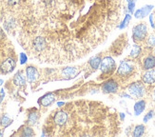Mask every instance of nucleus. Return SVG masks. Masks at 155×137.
Returning <instances> with one entry per match:
<instances>
[{
    "label": "nucleus",
    "mask_w": 155,
    "mask_h": 137,
    "mask_svg": "<svg viewBox=\"0 0 155 137\" xmlns=\"http://www.w3.org/2000/svg\"><path fill=\"white\" fill-rule=\"evenodd\" d=\"M119 113L101 102L74 101L49 114L42 129L48 136H116L121 132Z\"/></svg>",
    "instance_id": "obj_1"
},
{
    "label": "nucleus",
    "mask_w": 155,
    "mask_h": 137,
    "mask_svg": "<svg viewBox=\"0 0 155 137\" xmlns=\"http://www.w3.org/2000/svg\"><path fill=\"white\" fill-rule=\"evenodd\" d=\"M17 64V54L12 41L0 27V75L13 72Z\"/></svg>",
    "instance_id": "obj_2"
},
{
    "label": "nucleus",
    "mask_w": 155,
    "mask_h": 137,
    "mask_svg": "<svg viewBox=\"0 0 155 137\" xmlns=\"http://www.w3.org/2000/svg\"><path fill=\"white\" fill-rule=\"evenodd\" d=\"M141 71L142 68L138 60L127 57L120 62L113 77L118 81L121 89L125 90L127 85L137 79V76H141Z\"/></svg>",
    "instance_id": "obj_3"
},
{
    "label": "nucleus",
    "mask_w": 155,
    "mask_h": 137,
    "mask_svg": "<svg viewBox=\"0 0 155 137\" xmlns=\"http://www.w3.org/2000/svg\"><path fill=\"white\" fill-rule=\"evenodd\" d=\"M137 60L142 71H149L155 68V53L153 52V48L143 46L142 53Z\"/></svg>",
    "instance_id": "obj_4"
},
{
    "label": "nucleus",
    "mask_w": 155,
    "mask_h": 137,
    "mask_svg": "<svg viewBox=\"0 0 155 137\" xmlns=\"http://www.w3.org/2000/svg\"><path fill=\"white\" fill-rule=\"evenodd\" d=\"M149 34L150 32H149L147 24L144 21H141L133 26L131 38L133 40L134 44H139V45L144 46Z\"/></svg>",
    "instance_id": "obj_5"
},
{
    "label": "nucleus",
    "mask_w": 155,
    "mask_h": 137,
    "mask_svg": "<svg viewBox=\"0 0 155 137\" xmlns=\"http://www.w3.org/2000/svg\"><path fill=\"white\" fill-rule=\"evenodd\" d=\"M100 70L102 72V73L100 75L99 80L110 78L111 75H113L114 72H115L117 70L116 62H115V60H114L113 56L105 55L102 58V61H101Z\"/></svg>",
    "instance_id": "obj_6"
},
{
    "label": "nucleus",
    "mask_w": 155,
    "mask_h": 137,
    "mask_svg": "<svg viewBox=\"0 0 155 137\" xmlns=\"http://www.w3.org/2000/svg\"><path fill=\"white\" fill-rule=\"evenodd\" d=\"M129 45V40H127V33H122L121 35L117 37V39L114 41L110 47L107 52H110V55L111 56H119L122 54L124 50Z\"/></svg>",
    "instance_id": "obj_7"
},
{
    "label": "nucleus",
    "mask_w": 155,
    "mask_h": 137,
    "mask_svg": "<svg viewBox=\"0 0 155 137\" xmlns=\"http://www.w3.org/2000/svg\"><path fill=\"white\" fill-rule=\"evenodd\" d=\"M125 90L130 93L133 98L141 99L147 95V87L142 82V80H135L129 84Z\"/></svg>",
    "instance_id": "obj_8"
},
{
    "label": "nucleus",
    "mask_w": 155,
    "mask_h": 137,
    "mask_svg": "<svg viewBox=\"0 0 155 137\" xmlns=\"http://www.w3.org/2000/svg\"><path fill=\"white\" fill-rule=\"evenodd\" d=\"M26 77L27 80L31 84V89L35 90V89L42 83V77H41V74H40L39 70L32 65H30L26 68Z\"/></svg>",
    "instance_id": "obj_9"
},
{
    "label": "nucleus",
    "mask_w": 155,
    "mask_h": 137,
    "mask_svg": "<svg viewBox=\"0 0 155 137\" xmlns=\"http://www.w3.org/2000/svg\"><path fill=\"white\" fill-rule=\"evenodd\" d=\"M120 89V84L114 77L109 78L101 85V91L105 94H115L119 92Z\"/></svg>",
    "instance_id": "obj_10"
},
{
    "label": "nucleus",
    "mask_w": 155,
    "mask_h": 137,
    "mask_svg": "<svg viewBox=\"0 0 155 137\" xmlns=\"http://www.w3.org/2000/svg\"><path fill=\"white\" fill-rule=\"evenodd\" d=\"M55 72L57 73L55 76H62V79L69 80L76 77L81 72V70H79L77 67H65L61 70H55Z\"/></svg>",
    "instance_id": "obj_11"
},
{
    "label": "nucleus",
    "mask_w": 155,
    "mask_h": 137,
    "mask_svg": "<svg viewBox=\"0 0 155 137\" xmlns=\"http://www.w3.org/2000/svg\"><path fill=\"white\" fill-rule=\"evenodd\" d=\"M141 80H142L147 88L155 85V68L149 71H142Z\"/></svg>",
    "instance_id": "obj_12"
},
{
    "label": "nucleus",
    "mask_w": 155,
    "mask_h": 137,
    "mask_svg": "<svg viewBox=\"0 0 155 137\" xmlns=\"http://www.w3.org/2000/svg\"><path fill=\"white\" fill-rule=\"evenodd\" d=\"M132 126H130L127 129L126 131V134L127 135H131L132 137H141L145 135L146 132V126L143 124H138L133 126V129H131Z\"/></svg>",
    "instance_id": "obj_13"
},
{
    "label": "nucleus",
    "mask_w": 155,
    "mask_h": 137,
    "mask_svg": "<svg viewBox=\"0 0 155 137\" xmlns=\"http://www.w3.org/2000/svg\"><path fill=\"white\" fill-rule=\"evenodd\" d=\"M102 53V52H101ZM98 54V55H94L92 57H91L89 59V61H87V68L90 70V74L92 73L93 72L97 71L98 68H100V65H101V61H102V54Z\"/></svg>",
    "instance_id": "obj_14"
},
{
    "label": "nucleus",
    "mask_w": 155,
    "mask_h": 137,
    "mask_svg": "<svg viewBox=\"0 0 155 137\" xmlns=\"http://www.w3.org/2000/svg\"><path fill=\"white\" fill-rule=\"evenodd\" d=\"M153 8H154L153 5H145L142 7V8H140L134 12V13H133L134 17L136 19H144L145 17L150 15V12H152Z\"/></svg>",
    "instance_id": "obj_15"
},
{
    "label": "nucleus",
    "mask_w": 155,
    "mask_h": 137,
    "mask_svg": "<svg viewBox=\"0 0 155 137\" xmlns=\"http://www.w3.org/2000/svg\"><path fill=\"white\" fill-rule=\"evenodd\" d=\"M12 82L15 84V86L18 88H25L27 83H26V78L23 75V71H18L12 79Z\"/></svg>",
    "instance_id": "obj_16"
},
{
    "label": "nucleus",
    "mask_w": 155,
    "mask_h": 137,
    "mask_svg": "<svg viewBox=\"0 0 155 137\" xmlns=\"http://www.w3.org/2000/svg\"><path fill=\"white\" fill-rule=\"evenodd\" d=\"M55 101V95L53 92H49L46 93L44 96H42L41 98L39 99L38 104L42 107H49L51 106L53 102Z\"/></svg>",
    "instance_id": "obj_17"
},
{
    "label": "nucleus",
    "mask_w": 155,
    "mask_h": 137,
    "mask_svg": "<svg viewBox=\"0 0 155 137\" xmlns=\"http://www.w3.org/2000/svg\"><path fill=\"white\" fill-rule=\"evenodd\" d=\"M147 108V101L145 99L141 98L140 100L136 101L135 104L133 106V112H134V115L135 116H139L140 114H142L145 109Z\"/></svg>",
    "instance_id": "obj_18"
},
{
    "label": "nucleus",
    "mask_w": 155,
    "mask_h": 137,
    "mask_svg": "<svg viewBox=\"0 0 155 137\" xmlns=\"http://www.w3.org/2000/svg\"><path fill=\"white\" fill-rule=\"evenodd\" d=\"M31 111H32V112H30L28 114V120H27V124L30 126L35 125L40 117V114L37 112V109L35 108L31 109Z\"/></svg>",
    "instance_id": "obj_19"
},
{
    "label": "nucleus",
    "mask_w": 155,
    "mask_h": 137,
    "mask_svg": "<svg viewBox=\"0 0 155 137\" xmlns=\"http://www.w3.org/2000/svg\"><path fill=\"white\" fill-rule=\"evenodd\" d=\"M142 51H143V46L142 45H139V44H134L133 47H132V50L130 53L129 57L132 58V59H138L141 55V53H142Z\"/></svg>",
    "instance_id": "obj_20"
},
{
    "label": "nucleus",
    "mask_w": 155,
    "mask_h": 137,
    "mask_svg": "<svg viewBox=\"0 0 155 137\" xmlns=\"http://www.w3.org/2000/svg\"><path fill=\"white\" fill-rule=\"evenodd\" d=\"M130 21H131V15L129 12H127L125 15V16H124V18H123V20L118 24L117 28L119 30H125V29L127 28V27H129Z\"/></svg>",
    "instance_id": "obj_21"
},
{
    "label": "nucleus",
    "mask_w": 155,
    "mask_h": 137,
    "mask_svg": "<svg viewBox=\"0 0 155 137\" xmlns=\"http://www.w3.org/2000/svg\"><path fill=\"white\" fill-rule=\"evenodd\" d=\"M147 95L150 98V102L155 109V85L147 88Z\"/></svg>",
    "instance_id": "obj_22"
},
{
    "label": "nucleus",
    "mask_w": 155,
    "mask_h": 137,
    "mask_svg": "<svg viewBox=\"0 0 155 137\" xmlns=\"http://www.w3.org/2000/svg\"><path fill=\"white\" fill-rule=\"evenodd\" d=\"M19 129H21V131H22L21 132L17 133L20 136H33V135L35 134V132H33L30 127H27V126H23V127L20 128Z\"/></svg>",
    "instance_id": "obj_23"
},
{
    "label": "nucleus",
    "mask_w": 155,
    "mask_h": 137,
    "mask_svg": "<svg viewBox=\"0 0 155 137\" xmlns=\"http://www.w3.org/2000/svg\"><path fill=\"white\" fill-rule=\"evenodd\" d=\"M12 123V120L10 119L8 116H6V115H2L1 118H0V127H1L3 129L8 128Z\"/></svg>",
    "instance_id": "obj_24"
},
{
    "label": "nucleus",
    "mask_w": 155,
    "mask_h": 137,
    "mask_svg": "<svg viewBox=\"0 0 155 137\" xmlns=\"http://www.w3.org/2000/svg\"><path fill=\"white\" fill-rule=\"evenodd\" d=\"M155 116V109H150L149 112H147L146 114H145V116H144V118H143V121H144V123H147V122H150L153 117Z\"/></svg>",
    "instance_id": "obj_25"
},
{
    "label": "nucleus",
    "mask_w": 155,
    "mask_h": 137,
    "mask_svg": "<svg viewBox=\"0 0 155 137\" xmlns=\"http://www.w3.org/2000/svg\"><path fill=\"white\" fill-rule=\"evenodd\" d=\"M135 7H136V0H130V2H127V11L130 15H133L134 12H135Z\"/></svg>",
    "instance_id": "obj_26"
},
{
    "label": "nucleus",
    "mask_w": 155,
    "mask_h": 137,
    "mask_svg": "<svg viewBox=\"0 0 155 137\" xmlns=\"http://www.w3.org/2000/svg\"><path fill=\"white\" fill-rule=\"evenodd\" d=\"M150 26L151 28L153 29L154 31V34H155V10L150 15Z\"/></svg>",
    "instance_id": "obj_27"
},
{
    "label": "nucleus",
    "mask_w": 155,
    "mask_h": 137,
    "mask_svg": "<svg viewBox=\"0 0 155 137\" xmlns=\"http://www.w3.org/2000/svg\"><path fill=\"white\" fill-rule=\"evenodd\" d=\"M19 58H20V64H21V65H24L27 61H28V56H27L26 53H24V52L20 53Z\"/></svg>",
    "instance_id": "obj_28"
},
{
    "label": "nucleus",
    "mask_w": 155,
    "mask_h": 137,
    "mask_svg": "<svg viewBox=\"0 0 155 137\" xmlns=\"http://www.w3.org/2000/svg\"><path fill=\"white\" fill-rule=\"evenodd\" d=\"M119 117H120L121 121L124 122V120H125V113H123V112H119Z\"/></svg>",
    "instance_id": "obj_29"
},
{
    "label": "nucleus",
    "mask_w": 155,
    "mask_h": 137,
    "mask_svg": "<svg viewBox=\"0 0 155 137\" xmlns=\"http://www.w3.org/2000/svg\"><path fill=\"white\" fill-rule=\"evenodd\" d=\"M66 104V103L65 102H57V107H63L64 105Z\"/></svg>",
    "instance_id": "obj_30"
},
{
    "label": "nucleus",
    "mask_w": 155,
    "mask_h": 137,
    "mask_svg": "<svg viewBox=\"0 0 155 137\" xmlns=\"http://www.w3.org/2000/svg\"><path fill=\"white\" fill-rule=\"evenodd\" d=\"M4 129H0V136H3V134H4Z\"/></svg>",
    "instance_id": "obj_31"
},
{
    "label": "nucleus",
    "mask_w": 155,
    "mask_h": 137,
    "mask_svg": "<svg viewBox=\"0 0 155 137\" xmlns=\"http://www.w3.org/2000/svg\"><path fill=\"white\" fill-rule=\"evenodd\" d=\"M3 83H4V81H3L2 79H0V86H1V85H2Z\"/></svg>",
    "instance_id": "obj_32"
},
{
    "label": "nucleus",
    "mask_w": 155,
    "mask_h": 137,
    "mask_svg": "<svg viewBox=\"0 0 155 137\" xmlns=\"http://www.w3.org/2000/svg\"><path fill=\"white\" fill-rule=\"evenodd\" d=\"M124 1H126V2H130V0H124Z\"/></svg>",
    "instance_id": "obj_33"
},
{
    "label": "nucleus",
    "mask_w": 155,
    "mask_h": 137,
    "mask_svg": "<svg viewBox=\"0 0 155 137\" xmlns=\"http://www.w3.org/2000/svg\"><path fill=\"white\" fill-rule=\"evenodd\" d=\"M153 52H154V53H155V48H154V49H153Z\"/></svg>",
    "instance_id": "obj_34"
}]
</instances>
